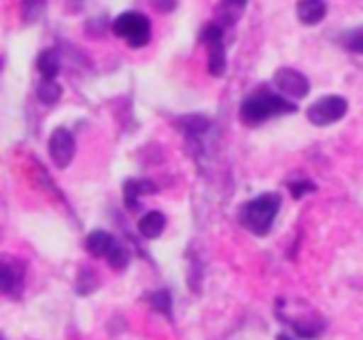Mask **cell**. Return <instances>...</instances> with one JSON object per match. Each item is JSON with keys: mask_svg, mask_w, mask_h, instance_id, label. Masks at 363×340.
<instances>
[{"mask_svg": "<svg viewBox=\"0 0 363 340\" xmlns=\"http://www.w3.org/2000/svg\"><path fill=\"white\" fill-rule=\"evenodd\" d=\"M298 106L294 102H289L287 98L272 94V92H257L245 98L242 106H240V119L247 126H262L264 121L272 119V117H281V115H289L296 113Z\"/></svg>", "mask_w": 363, "mask_h": 340, "instance_id": "1", "label": "cell"}, {"mask_svg": "<svg viewBox=\"0 0 363 340\" xmlns=\"http://www.w3.org/2000/svg\"><path fill=\"white\" fill-rule=\"evenodd\" d=\"M281 202H283L281 196L279 194H272V192L262 194L255 200L247 202L245 209H242V213H240L242 226L249 228L257 236H266L270 232V228H272L279 211H281Z\"/></svg>", "mask_w": 363, "mask_h": 340, "instance_id": "2", "label": "cell"}, {"mask_svg": "<svg viewBox=\"0 0 363 340\" xmlns=\"http://www.w3.org/2000/svg\"><path fill=\"white\" fill-rule=\"evenodd\" d=\"M111 30L117 38H123L132 49H140L151 40V21L147 15L136 11H125L117 15L111 23Z\"/></svg>", "mask_w": 363, "mask_h": 340, "instance_id": "3", "label": "cell"}, {"mask_svg": "<svg viewBox=\"0 0 363 340\" xmlns=\"http://www.w3.org/2000/svg\"><path fill=\"white\" fill-rule=\"evenodd\" d=\"M349 111V100L345 96H323L319 100H315L308 109H306V119L313 126H332L336 121H340Z\"/></svg>", "mask_w": 363, "mask_h": 340, "instance_id": "4", "label": "cell"}, {"mask_svg": "<svg viewBox=\"0 0 363 340\" xmlns=\"http://www.w3.org/2000/svg\"><path fill=\"white\" fill-rule=\"evenodd\" d=\"M47 151H49V158L51 162L57 166V168H68V164L72 162L74 153H77V141H74V134L60 126L51 132L49 136V143H47Z\"/></svg>", "mask_w": 363, "mask_h": 340, "instance_id": "5", "label": "cell"}, {"mask_svg": "<svg viewBox=\"0 0 363 340\" xmlns=\"http://www.w3.org/2000/svg\"><path fill=\"white\" fill-rule=\"evenodd\" d=\"M272 83L279 87V92H283L287 98H294V100H302L311 92L308 77L296 68H279L277 75L272 77Z\"/></svg>", "mask_w": 363, "mask_h": 340, "instance_id": "6", "label": "cell"}, {"mask_svg": "<svg viewBox=\"0 0 363 340\" xmlns=\"http://www.w3.org/2000/svg\"><path fill=\"white\" fill-rule=\"evenodd\" d=\"M296 13L304 26H317L328 15V0H298Z\"/></svg>", "mask_w": 363, "mask_h": 340, "instance_id": "7", "label": "cell"}, {"mask_svg": "<svg viewBox=\"0 0 363 340\" xmlns=\"http://www.w3.org/2000/svg\"><path fill=\"white\" fill-rule=\"evenodd\" d=\"M117 247L113 234L104 232V230H94L87 234L85 238V249L94 256V258H108L111 251Z\"/></svg>", "mask_w": 363, "mask_h": 340, "instance_id": "8", "label": "cell"}, {"mask_svg": "<svg viewBox=\"0 0 363 340\" xmlns=\"http://www.w3.org/2000/svg\"><path fill=\"white\" fill-rule=\"evenodd\" d=\"M155 185L147 179H130L123 183V202L128 207V211H136L138 209V200L145 194H153Z\"/></svg>", "mask_w": 363, "mask_h": 340, "instance_id": "9", "label": "cell"}, {"mask_svg": "<svg viewBox=\"0 0 363 340\" xmlns=\"http://www.w3.org/2000/svg\"><path fill=\"white\" fill-rule=\"evenodd\" d=\"M62 62L55 49H43L36 57V70L43 77V81H55V77L60 75Z\"/></svg>", "mask_w": 363, "mask_h": 340, "instance_id": "10", "label": "cell"}, {"mask_svg": "<svg viewBox=\"0 0 363 340\" xmlns=\"http://www.w3.org/2000/svg\"><path fill=\"white\" fill-rule=\"evenodd\" d=\"M164 228H166V217H164V213H160V211H149V213H145V215L140 217V221H138V232H140L145 238H149V241L157 238V236L164 232Z\"/></svg>", "mask_w": 363, "mask_h": 340, "instance_id": "11", "label": "cell"}, {"mask_svg": "<svg viewBox=\"0 0 363 340\" xmlns=\"http://www.w3.org/2000/svg\"><path fill=\"white\" fill-rule=\"evenodd\" d=\"M228 68V55L223 45H213L208 47V72L213 77H223Z\"/></svg>", "mask_w": 363, "mask_h": 340, "instance_id": "12", "label": "cell"}, {"mask_svg": "<svg viewBox=\"0 0 363 340\" xmlns=\"http://www.w3.org/2000/svg\"><path fill=\"white\" fill-rule=\"evenodd\" d=\"M36 96H38V100H40L45 106H53V104H57L60 98H62V87H60L55 81H40V85H38V89H36Z\"/></svg>", "mask_w": 363, "mask_h": 340, "instance_id": "13", "label": "cell"}, {"mask_svg": "<svg viewBox=\"0 0 363 340\" xmlns=\"http://www.w3.org/2000/svg\"><path fill=\"white\" fill-rule=\"evenodd\" d=\"M340 45L349 49L351 53H362L363 55V26L351 28L340 36Z\"/></svg>", "mask_w": 363, "mask_h": 340, "instance_id": "14", "label": "cell"}, {"mask_svg": "<svg viewBox=\"0 0 363 340\" xmlns=\"http://www.w3.org/2000/svg\"><path fill=\"white\" fill-rule=\"evenodd\" d=\"M47 0H21V17L26 23H36L45 13Z\"/></svg>", "mask_w": 363, "mask_h": 340, "instance_id": "15", "label": "cell"}, {"mask_svg": "<svg viewBox=\"0 0 363 340\" xmlns=\"http://www.w3.org/2000/svg\"><path fill=\"white\" fill-rule=\"evenodd\" d=\"M200 40H202L204 45H208V47H213V45H223V26H221V23H215V21L206 23V26L202 28V32H200Z\"/></svg>", "mask_w": 363, "mask_h": 340, "instance_id": "16", "label": "cell"}, {"mask_svg": "<svg viewBox=\"0 0 363 340\" xmlns=\"http://www.w3.org/2000/svg\"><path fill=\"white\" fill-rule=\"evenodd\" d=\"M208 119L202 117V115H189V117H183V128L187 134H194V136H200L208 130Z\"/></svg>", "mask_w": 363, "mask_h": 340, "instance_id": "17", "label": "cell"}, {"mask_svg": "<svg viewBox=\"0 0 363 340\" xmlns=\"http://www.w3.org/2000/svg\"><path fill=\"white\" fill-rule=\"evenodd\" d=\"M149 302L153 305L155 311H160V313H164V315H170V313H172V298H170V294H168L166 290L155 292V294L149 298Z\"/></svg>", "mask_w": 363, "mask_h": 340, "instance_id": "18", "label": "cell"}, {"mask_svg": "<svg viewBox=\"0 0 363 340\" xmlns=\"http://www.w3.org/2000/svg\"><path fill=\"white\" fill-rule=\"evenodd\" d=\"M106 260H108L111 268H115V270H123V268L130 264V253H128L121 245H117V247L111 251V256H108Z\"/></svg>", "mask_w": 363, "mask_h": 340, "instance_id": "19", "label": "cell"}, {"mask_svg": "<svg viewBox=\"0 0 363 340\" xmlns=\"http://www.w3.org/2000/svg\"><path fill=\"white\" fill-rule=\"evenodd\" d=\"M15 285H17L15 270L4 262V264L0 266V287H2V292H4V294H11V292L15 290Z\"/></svg>", "mask_w": 363, "mask_h": 340, "instance_id": "20", "label": "cell"}, {"mask_svg": "<svg viewBox=\"0 0 363 340\" xmlns=\"http://www.w3.org/2000/svg\"><path fill=\"white\" fill-rule=\"evenodd\" d=\"M317 187H315V183H311V181H298V183H291V194L296 196V198H302L304 194H308V192H315Z\"/></svg>", "mask_w": 363, "mask_h": 340, "instance_id": "21", "label": "cell"}, {"mask_svg": "<svg viewBox=\"0 0 363 340\" xmlns=\"http://www.w3.org/2000/svg\"><path fill=\"white\" fill-rule=\"evenodd\" d=\"M85 277H91V270H83L81 273V279H79V285H77V290H79V294H85V290H83V279ZM85 287H87V294L96 287V279H91V283H85Z\"/></svg>", "mask_w": 363, "mask_h": 340, "instance_id": "22", "label": "cell"}, {"mask_svg": "<svg viewBox=\"0 0 363 340\" xmlns=\"http://www.w3.org/2000/svg\"><path fill=\"white\" fill-rule=\"evenodd\" d=\"M153 4H155L157 11L168 13V11H172V9L177 6V0H153Z\"/></svg>", "mask_w": 363, "mask_h": 340, "instance_id": "23", "label": "cell"}, {"mask_svg": "<svg viewBox=\"0 0 363 340\" xmlns=\"http://www.w3.org/2000/svg\"><path fill=\"white\" fill-rule=\"evenodd\" d=\"M230 6H234V9H242L245 4H247V0H225Z\"/></svg>", "mask_w": 363, "mask_h": 340, "instance_id": "24", "label": "cell"}, {"mask_svg": "<svg viewBox=\"0 0 363 340\" xmlns=\"http://www.w3.org/2000/svg\"><path fill=\"white\" fill-rule=\"evenodd\" d=\"M279 340H296V339H289V336H285V334H281V336H279Z\"/></svg>", "mask_w": 363, "mask_h": 340, "instance_id": "25", "label": "cell"}]
</instances>
